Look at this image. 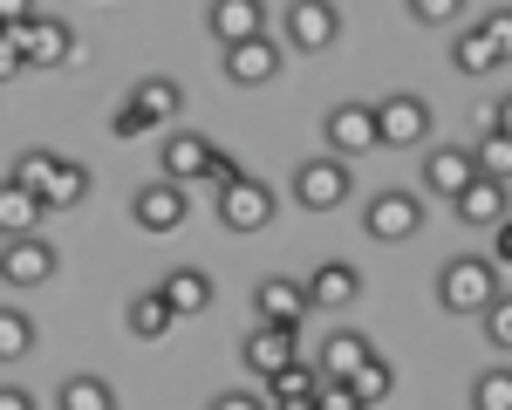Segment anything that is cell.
Instances as JSON below:
<instances>
[{
  "mask_svg": "<svg viewBox=\"0 0 512 410\" xmlns=\"http://www.w3.org/2000/svg\"><path fill=\"white\" fill-rule=\"evenodd\" d=\"M130 103H137V110H151V123H171L178 110H185V89H178L171 76H144L137 89H130Z\"/></svg>",
  "mask_w": 512,
  "mask_h": 410,
  "instance_id": "25",
  "label": "cell"
},
{
  "mask_svg": "<svg viewBox=\"0 0 512 410\" xmlns=\"http://www.w3.org/2000/svg\"><path fill=\"white\" fill-rule=\"evenodd\" d=\"M506 55H499V41L485 35V28H458V41H451V69L458 76H492Z\"/></svg>",
  "mask_w": 512,
  "mask_h": 410,
  "instance_id": "22",
  "label": "cell"
},
{
  "mask_svg": "<svg viewBox=\"0 0 512 410\" xmlns=\"http://www.w3.org/2000/svg\"><path fill=\"white\" fill-rule=\"evenodd\" d=\"M62 164H69V158H55V151H41V144H35V151H21V158H14L7 178H14V185H28V192H48Z\"/></svg>",
  "mask_w": 512,
  "mask_h": 410,
  "instance_id": "26",
  "label": "cell"
},
{
  "mask_svg": "<svg viewBox=\"0 0 512 410\" xmlns=\"http://www.w3.org/2000/svg\"><path fill=\"white\" fill-rule=\"evenodd\" d=\"M492 130H506V137H512V96H499V103H492Z\"/></svg>",
  "mask_w": 512,
  "mask_h": 410,
  "instance_id": "44",
  "label": "cell"
},
{
  "mask_svg": "<svg viewBox=\"0 0 512 410\" xmlns=\"http://www.w3.org/2000/svg\"><path fill=\"white\" fill-rule=\"evenodd\" d=\"M171 328H178V315H171V301H164L158 287H151V294H130V335L158 342V335H171Z\"/></svg>",
  "mask_w": 512,
  "mask_h": 410,
  "instance_id": "24",
  "label": "cell"
},
{
  "mask_svg": "<svg viewBox=\"0 0 512 410\" xmlns=\"http://www.w3.org/2000/svg\"><path fill=\"white\" fill-rule=\"evenodd\" d=\"M185 185H171V178H158V185H144L137 199H130V219L144 226V233H178L185 226Z\"/></svg>",
  "mask_w": 512,
  "mask_h": 410,
  "instance_id": "13",
  "label": "cell"
},
{
  "mask_svg": "<svg viewBox=\"0 0 512 410\" xmlns=\"http://www.w3.org/2000/svg\"><path fill=\"white\" fill-rule=\"evenodd\" d=\"M35 349V322L21 308H0V363H21Z\"/></svg>",
  "mask_w": 512,
  "mask_h": 410,
  "instance_id": "29",
  "label": "cell"
},
{
  "mask_svg": "<svg viewBox=\"0 0 512 410\" xmlns=\"http://www.w3.org/2000/svg\"><path fill=\"white\" fill-rule=\"evenodd\" d=\"M7 41L28 55V69H62V62H76L82 55V41L69 21H55V14H35L28 28H7Z\"/></svg>",
  "mask_w": 512,
  "mask_h": 410,
  "instance_id": "4",
  "label": "cell"
},
{
  "mask_svg": "<svg viewBox=\"0 0 512 410\" xmlns=\"http://www.w3.org/2000/svg\"><path fill=\"white\" fill-rule=\"evenodd\" d=\"M267 219H274V185L267 178L239 171L233 185H219V226L226 233H260Z\"/></svg>",
  "mask_w": 512,
  "mask_h": 410,
  "instance_id": "6",
  "label": "cell"
},
{
  "mask_svg": "<svg viewBox=\"0 0 512 410\" xmlns=\"http://www.w3.org/2000/svg\"><path fill=\"white\" fill-rule=\"evenodd\" d=\"M376 137H383L390 151H417V144H431V103L410 96V89L383 96V103H376Z\"/></svg>",
  "mask_w": 512,
  "mask_h": 410,
  "instance_id": "5",
  "label": "cell"
},
{
  "mask_svg": "<svg viewBox=\"0 0 512 410\" xmlns=\"http://www.w3.org/2000/svg\"><path fill=\"white\" fill-rule=\"evenodd\" d=\"M158 164H164L171 185H192V178H205V164H212V144H205L198 130H171L164 151H158Z\"/></svg>",
  "mask_w": 512,
  "mask_h": 410,
  "instance_id": "19",
  "label": "cell"
},
{
  "mask_svg": "<svg viewBox=\"0 0 512 410\" xmlns=\"http://www.w3.org/2000/svg\"><path fill=\"white\" fill-rule=\"evenodd\" d=\"M205 28L233 48V41L267 35V7H260V0H212V7H205Z\"/></svg>",
  "mask_w": 512,
  "mask_h": 410,
  "instance_id": "15",
  "label": "cell"
},
{
  "mask_svg": "<svg viewBox=\"0 0 512 410\" xmlns=\"http://www.w3.org/2000/svg\"><path fill=\"white\" fill-rule=\"evenodd\" d=\"M472 164H478V178H506L512 185V137L506 130H485L472 144Z\"/></svg>",
  "mask_w": 512,
  "mask_h": 410,
  "instance_id": "27",
  "label": "cell"
},
{
  "mask_svg": "<svg viewBox=\"0 0 512 410\" xmlns=\"http://www.w3.org/2000/svg\"><path fill=\"white\" fill-rule=\"evenodd\" d=\"M315 404H321V410H369V404H362V397L349 390V383H321V390H315Z\"/></svg>",
  "mask_w": 512,
  "mask_h": 410,
  "instance_id": "36",
  "label": "cell"
},
{
  "mask_svg": "<svg viewBox=\"0 0 512 410\" xmlns=\"http://www.w3.org/2000/svg\"><path fill=\"white\" fill-rule=\"evenodd\" d=\"M472 178H478L472 151H458V144H431V158H424V192H437V199H458Z\"/></svg>",
  "mask_w": 512,
  "mask_h": 410,
  "instance_id": "14",
  "label": "cell"
},
{
  "mask_svg": "<svg viewBox=\"0 0 512 410\" xmlns=\"http://www.w3.org/2000/svg\"><path fill=\"white\" fill-rule=\"evenodd\" d=\"M239 363L253 369V376H267L274 383L287 363H301V328H287V322H260L246 342H239Z\"/></svg>",
  "mask_w": 512,
  "mask_h": 410,
  "instance_id": "8",
  "label": "cell"
},
{
  "mask_svg": "<svg viewBox=\"0 0 512 410\" xmlns=\"http://www.w3.org/2000/svg\"><path fill=\"white\" fill-rule=\"evenodd\" d=\"M21 69H28V55H21V48H14V41L0 35V82H7V76H21Z\"/></svg>",
  "mask_w": 512,
  "mask_h": 410,
  "instance_id": "41",
  "label": "cell"
},
{
  "mask_svg": "<svg viewBox=\"0 0 512 410\" xmlns=\"http://www.w3.org/2000/svg\"><path fill=\"white\" fill-rule=\"evenodd\" d=\"M0 35H7V28H0Z\"/></svg>",
  "mask_w": 512,
  "mask_h": 410,
  "instance_id": "45",
  "label": "cell"
},
{
  "mask_svg": "<svg viewBox=\"0 0 512 410\" xmlns=\"http://www.w3.org/2000/svg\"><path fill=\"white\" fill-rule=\"evenodd\" d=\"M144 130H158V123H151V110H137V103L123 96V110L110 117V137H144Z\"/></svg>",
  "mask_w": 512,
  "mask_h": 410,
  "instance_id": "34",
  "label": "cell"
},
{
  "mask_svg": "<svg viewBox=\"0 0 512 410\" xmlns=\"http://www.w3.org/2000/svg\"><path fill=\"white\" fill-rule=\"evenodd\" d=\"M82 199H89V164H62V171H55V185L41 192L48 212H69V205H82Z\"/></svg>",
  "mask_w": 512,
  "mask_h": 410,
  "instance_id": "28",
  "label": "cell"
},
{
  "mask_svg": "<svg viewBox=\"0 0 512 410\" xmlns=\"http://www.w3.org/2000/svg\"><path fill=\"white\" fill-rule=\"evenodd\" d=\"M492 260H499V267H512V219H499V226H492Z\"/></svg>",
  "mask_w": 512,
  "mask_h": 410,
  "instance_id": "42",
  "label": "cell"
},
{
  "mask_svg": "<svg viewBox=\"0 0 512 410\" xmlns=\"http://www.w3.org/2000/svg\"><path fill=\"white\" fill-rule=\"evenodd\" d=\"M41 219H48V205H41V192H28V185H14V178H0V240H21V233H41Z\"/></svg>",
  "mask_w": 512,
  "mask_h": 410,
  "instance_id": "20",
  "label": "cell"
},
{
  "mask_svg": "<svg viewBox=\"0 0 512 410\" xmlns=\"http://www.w3.org/2000/svg\"><path fill=\"white\" fill-rule=\"evenodd\" d=\"M485 342H492L499 356H512V294H499V301L485 308Z\"/></svg>",
  "mask_w": 512,
  "mask_h": 410,
  "instance_id": "33",
  "label": "cell"
},
{
  "mask_svg": "<svg viewBox=\"0 0 512 410\" xmlns=\"http://www.w3.org/2000/svg\"><path fill=\"white\" fill-rule=\"evenodd\" d=\"M369 356H376V349H369V335H362V328H335V335L321 342L315 369L328 376V383H349V376H355L362 363H369Z\"/></svg>",
  "mask_w": 512,
  "mask_h": 410,
  "instance_id": "18",
  "label": "cell"
},
{
  "mask_svg": "<svg viewBox=\"0 0 512 410\" xmlns=\"http://www.w3.org/2000/svg\"><path fill=\"white\" fill-rule=\"evenodd\" d=\"M321 137H328V151L335 158H369L383 137H376V103H335L328 117H321Z\"/></svg>",
  "mask_w": 512,
  "mask_h": 410,
  "instance_id": "7",
  "label": "cell"
},
{
  "mask_svg": "<svg viewBox=\"0 0 512 410\" xmlns=\"http://www.w3.org/2000/svg\"><path fill=\"white\" fill-rule=\"evenodd\" d=\"M0 410H35V397L21 383H0Z\"/></svg>",
  "mask_w": 512,
  "mask_h": 410,
  "instance_id": "43",
  "label": "cell"
},
{
  "mask_svg": "<svg viewBox=\"0 0 512 410\" xmlns=\"http://www.w3.org/2000/svg\"><path fill=\"white\" fill-rule=\"evenodd\" d=\"M253 308H260V322H287V328H301L315 315L308 281H287V274H267V281L253 287Z\"/></svg>",
  "mask_w": 512,
  "mask_h": 410,
  "instance_id": "12",
  "label": "cell"
},
{
  "mask_svg": "<svg viewBox=\"0 0 512 410\" xmlns=\"http://www.w3.org/2000/svg\"><path fill=\"white\" fill-rule=\"evenodd\" d=\"M417 226H424V199H417V192H376L369 212H362V233H369V240H383V246L410 240Z\"/></svg>",
  "mask_w": 512,
  "mask_h": 410,
  "instance_id": "10",
  "label": "cell"
},
{
  "mask_svg": "<svg viewBox=\"0 0 512 410\" xmlns=\"http://www.w3.org/2000/svg\"><path fill=\"white\" fill-rule=\"evenodd\" d=\"M267 410H321V404H315V390H301V383H274Z\"/></svg>",
  "mask_w": 512,
  "mask_h": 410,
  "instance_id": "35",
  "label": "cell"
},
{
  "mask_svg": "<svg viewBox=\"0 0 512 410\" xmlns=\"http://www.w3.org/2000/svg\"><path fill=\"white\" fill-rule=\"evenodd\" d=\"M205 410H267V397H253V390H226V397H212Z\"/></svg>",
  "mask_w": 512,
  "mask_h": 410,
  "instance_id": "38",
  "label": "cell"
},
{
  "mask_svg": "<svg viewBox=\"0 0 512 410\" xmlns=\"http://www.w3.org/2000/svg\"><path fill=\"white\" fill-rule=\"evenodd\" d=\"M55 274V246L41 233H21V240H0V287H41Z\"/></svg>",
  "mask_w": 512,
  "mask_h": 410,
  "instance_id": "11",
  "label": "cell"
},
{
  "mask_svg": "<svg viewBox=\"0 0 512 410\" xmlns=\"http://www.w3.org/2000/svg\"><path fill=\"white\" fill-rule=\"evenodd\" d=\"M410 7V21H424V28H458V14H465V0H403Z\"/></svg>",
  "mask_w": 512,
  "mask_h": 410,
  "instance_id": "32",
  "label": "cell"
},
{
  "mask_svg": "<svg viewBox=\"0 0 512 410\" xmlns=\"http://www.w3.org/2000/svg\"><path fill=\"white\" fill-rule=\"evenodd\" d=\"M205 178H212V185H233V178H239V158H226V151H212V164H205Z\"/></svg>",
  "mask_w": 512,
  "mask_h": 410,
  "instance_id": "40",
  "label": "cell"
},
{
  "mask_svg": "<svg viewBox=\"0 0 512 410\" xmlns=\"http://www.w3.org/2000/svg\"><path fill=\"white\" fill-rule=\"evenodd\" d=\"M478 28H485V35L499 41V55H512V7H492V14H485Z\"/></svg>",
  "mask_w": 512,
  "mask_h": 410,
  "instance_id": "37",
  "label": "cell"
},
{
  "mask_svg": "<svg viewBox=\"0 0 512 410\" xmlns=\"http://www.w3.org/2000/svg\"><path fill=\"white\" fill-rule=\"evenodd\" d=\"M158 294L171 301L178 322H185V315H205V308H212V274H205V267H171L158 281Z\"/></svg>",
  "mask_w": 512,
  "mask_h": 410,
  "instance_id": "21",
  "label": "cell"
},
{
  "mask_svg": "<svg viewBox=\"0 0 512 410\" xmlns=\"http://www.w3.org/2000/svg\"><path fill=\"white\" fill-rule=\"evenodd\" d=\"M349 390H355V397H362V404H383V397H390V390H396V369L383 363V356H369V363H362V369H355V376H349Z\"/></svg>",
  "mask_w": 512,
  "mask_h": 410,
  "instance_id": "30",
  "label": "cell"
},
{
  "mask_svg": "<svg viewBox=\"0 0 512 410\" xmlns=\"http://www.w3.org/2000/svg\"><path fill=\"white\" fill-rule=\"evenodd\" d=\"M280 48H287V41H274V35L233 41V48H226V62H219V69H226V82H233V89H267V82L280 76V62H287V55H280Z\"/></svg>",
  "mask_w": 512,
  "mask_h": 410,
  "instance_id": "9",
  "label": "cell"
},
{
  "mask_svg": "<svg viewBox=\"0 0 512 410\" xmlns=\"http://www.w3.org/2000/svg\"><path fill=\"white\" fill-rule=\"evenodd\" d=\"M308 301H315V308H355V301H362V267L321 260L315 274H308Z\"/></svg>",
  "mask_w": 512,
  "mask_h": 410,
  "instance_id": "17",
  "label": "cell"
},
{
  "mask_svg": "<svg viewBox=\"0 0 512 410\" xmlns=\"http://www.w3.org/2000/svg\"><path fill=\"white\" fill-rule=\"evenodd\" d=\"M335 35H342V7H335V0H287L280 41H287L294 55H321V48H335Z\"/></svg>",
  "mask_w": 512,
  "mask_h": 410,
  "instance_id": "3",
  "label": "cell"
},
{
  "mask_svg": "<svg viewBox=\"0 0 512 410\" xmlns=\"http://www.w3.org/2000/svg\"><path fill=\"white\" fill-rule=\"evenodd\" d=\"M499 294L506 287H499V260L492 253H458V260L437 267V308L444 315H485Z\"/></svg>",
  "mask_w": 512,
  "mask_h": 410,
  "instance_id": "1",
  "label": "cell"
},
{
  "mask_svg": "<svg viewBox=\"0 0 512 410\" xmlns=\"http://www.w3.org/2000/svg\"><path fill=\"white\" fill-rule=\"evenodd\" d=\"M349 192H355V164L349 158L321 151V158L294 164V205H301V212H342Z\"/></svg>",
  "mask_w": 512,
  "mask_h": 410,
  "instance_id": "2",
  "label": "cell"
},
{
  "mask_svg": "<svg viewBox=\"0 0 512 410\" xmlns=\"http://www.w3.org/2000/svg\"><path fill=\"white\" fill-rule=\"evenodd\" d=\"M451 205H458V219H465V226H485V233H492L499 219H512L506 178H472V185H465V192H458Z\"/></svg>",
  "mask_w": 512,
  "mask_h": 410,
  "instance_id": "16",
  "label": "cell"
},
{
  "mask_svg": "<svg viewBox=\"0 0 512 410\" xmlns=\"http://www.w3.org/2000/svg\"><path fill=\"white\" fill-rule=\"evenodd\" d=\"M472 410H512V369L472 376Z\"/></svg>",
  "mask_w": 512,
  "mask_h": 410,
  "instance_id": "31",
  "label": "cell"
},
{
  "mask_svg": "<svg viewBox=\"0 0 512 410\" xmlns=\"http://www.w3.org/2000/svg\"><path fill=\"white\" fill-rule=\"evenodd\" d=\"M55 410H117V390L103 376H62L55 383Z\"/></svg>",
  "mask_w": 512,
  "mask_h": 410,
  "instance_id": "23",
  "label": "cell"
},
{
  "mask_svg": "<svg viewBox=\"0 0 512 410\" xmlns=\"http://www.w3.org/2000/svg\"><path fill=\"white\" fill-rule=\"evenodd\" d=\"M35 21V0H0V28H28Z\"/></svg>",
  "mask_w": 512,
  "mask_h": 410,
  "instance_id": "39",
  "label": "cell"
}]
</instances>
